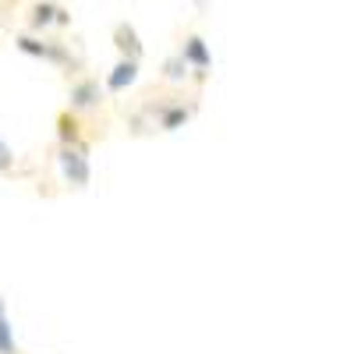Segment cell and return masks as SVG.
I'll use <instances>...</instances> for the list:
<instances>
[{
	"label": "cell",
	"mask_w": 354,
	"mask_h": 354,
	"mask_svg": "<svg viewBox=\"0 0 354 354\" xmlns=\"http://www.w3.org/2000/svg\"><path fill=\"white\" fill-rule=\"evenodd\" d=\"M138 110L149 117V124L156 131H177L195 117V103H185L181 96H160V103L153 96H145V103Z\"/></svg>",
	"instance_id": "6da1fadb"
},
{
	"label": "cell",
	"mask_w": 354,
	"mask_h": 354,
	"mask_svg": "<svg viewBox=\"0 0 354 354\" xmlns=\"http://www.w3.org/2000/svg\"><path fill=\"white\" fill-rule=\"evenodd\" d=\"M15 46H18L25 57H36V61H46V64L61 68V71H68V75H75V71H78V61L71 57L68 43H61V39H46V36L21 32V36H15Z\"/></svg>",
	"instance_id": "7a4b0ae2"
},
{
	"label": "cell",
	"mask_w": 354,
	"mask_h": 354,
	"mask_svg": "<svg viewBox=\"0 0 354 354\" xmlns=\"http://www.w3.org/2000/svg\"><path fill=\"white\" fill-rule=\"evenodd\" d=\"M177 53H181L185 64L192 68V82H195V85H205V78H209V68H213L209 43H205L198 32H185L181 46H177Z\"/></svg>",
	"instance_id": "3957f363"
},
{
	"label": "cell",
	"mask_w": 354,
	"mask_h": 354,
	"mask_svg": "<svg viewBox=\"0 0 354 354\" xmlns=\"http://www.w3.org/2000/svg\"><path fill=\"white\" fill-rule=\"evenodd\" d=\"M61 174L71 188H88L93 181V163H88V145H61Z\"/></svg>",
	"instance_id": "277c9868"
},
{
	"label": "cell",
	"mask_w": 354,
	"mask_h": 354,
	"mask_svg": "<svg viewBox=\"0 0 354 354\" xmlns=\"http://www.w3.org/2000/svg\"><path fill=\"white\" fill-rule=\"evenodd\" d=\"M103 100H106V88L93 75L75 78L71 88H68V110H75V113H93V110L103 106Z\"/></svg>",
	"instance_id": "5b68a950"
},
{
	"label": "cell",
	"mask_w": 354,
	"mask_h": 354,
	"mask_svg": "<svg viewBox=\"0 0 354 354\" xmlns=\"http://www.w3.org/2000/svg\"><path fill=\"white\" fill-rule=\"evenodd\" d=\"M25 21H28V32H32V36H43L46 28H53V25H61V28L71 25V15H68L64 4H53V0H36V4L28 8Z\"/></svg>",
	"instance_id": "8992f818"
},
{
	"label": "cell",
	"mask_w": 354,
	"mask_h": 354,
	"mask_svg": "<svg viewBox=\"0 0 354 354\" xmlns=\"http://www.w3.org/2000/svg\"><path fill=\"white\" fill-rule=\"evenodd\" d=\"M113 46H117V53H121L124 61H138L142 64L145 46H142V36H138V28L131 21H117L113 25Z\"/></svg>",
	"instance_id": "52a82bcc"
},
{
	"label": "cell",
	"mask_w": 354,
	"mask_h": 354,
	"mask_svg": "<svg viewBox=\"0 0 354 354\" xmlns=\"http://www.w3.org/2000/svg\"><path fill=\"white\" fill-rule=\"evenodd\" d=\"M57 142H61V145H88L82 113H75V110H61V113H57Z\"/></svg>",
	"instance_id": "ba28073f"
},
{
	"label": "cell",
	"mask_w": 354,
	"mask_h": 354,
	"mask_svg": "<svg viewBox=\"0 0 354 354\" xmlns=\"http://www.w3.org/2000/svg\"><path fill=\"white\" fill-rule=\"evenodd\" d=\"M138 71H142L138 61H124V57H117V64L110 68L103 88H106V93H113V96H117V93H124V88H131V85L138 82Z\"/></svg>",
	"instance_id": "9c48e42d"
},
{
	"label": "cell",
	"mask_w": 354,
	"mask_h": 354,
	"mask_svg": "<svg viewBox=\"0 0 354 354\" xmlns=\"http://www.w3.org/2000/svg\"><path fill=\"white\" fill-rule=\"evenodd\" d=\"M160 75H163V82H170V85H185V82L192 78V68L185 64L181 53H170L167 61H163V68H160Z\"/></svg>",
	"instance_id": "30bf717a"
},
{
	"label": "cell",
	"mask_w": 354,
	"mask_h": 354,
	"mask_svg": "<svg viewBox=\"0 0 354 354\" xmlns=\"http://www.w3.org/2000/svg\"><path fill=\"white\" fill-rule=\"evenodd\" d=\"M0 354H18L15 330L8 326V312H0Z\"/></svg>",
	"instance_id": "8fae6325"
},
{
	"label": "cell",
	"mask_w": 354,
	"mask_h": 354,
	"mask_svg": "<svg viewBox=\"0 0 354 354\" xmlns=\"http://www.w3.org/2000/svg\"><path fill=\"white\" fill-rule=\"evenodd\" d=\"M15 170V153H11V145L0 138V174H11Z\"/></svg>",
	"instance_id": "7c38bea8"
},
{
	"label": "cell",
	"mask_w": 354,
	"mask_h": 354,
	"mask_svg": "<svg viewBox=\"0 0 354 354\" xmlns=\"http://www.w3.org/2000/svg\"><path fill=\"white\" fill-rule=\"evenodd\" d=\"M195 4H205V0H195Z\"/></svg>",
	"instance_id": "4fadbf2b"
}]
</instances>
